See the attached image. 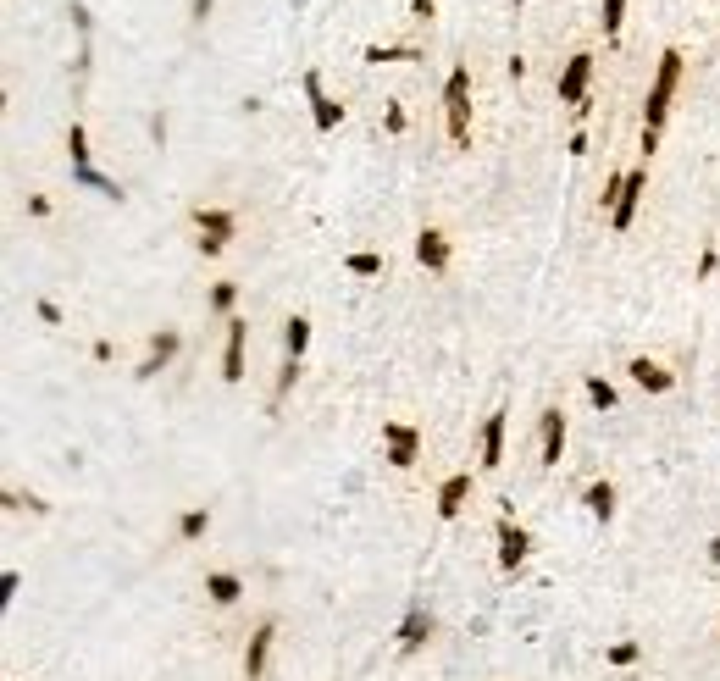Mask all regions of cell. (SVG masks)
<instances>
[{"instance_id":"obj_9","label":"cell","mask_w":720,"mask_h":681,"mask_svg":"<svg viewBox=\"0 0 720 681\" xmlns=\"http://www.w3.org/2000/svg\"><path fill=\"white\" fill-rule=\"evenodd\" d=\"M416 261L427 266V272H449L455 250H449V233H444V227H421V233H416Z\"/></svg>"},{"instance_id":"obj_25","label":"cell","mask_w":720,"mask_h":681,"mask_svg":"<svg viewBox=\"0 0 720 681\" xmlns=\"http://www.w3.org/2000/svg\"><path fill=\"white\" fill-rule=\"evenodd\" d=\"M344 266H349L355 277H383V255H372V250H355Z\"/></svg>"},{"instance_id":"obj_26","label":"cell","mask_w":720,"mask_h":681,"mask_svg":"<svg viewBox=\"0 0 720 681\" xmlns=\"http://www.w3.org/2000/svg\"><path fill=\"white\" fill-rule=\"evenodd\" d=\"M67 150H72V167H89V133H84V122H72V128H67Z\"/></svg>"},{"instance_id":"obj_23","label":"cell","mask_w":720,"mask_h":681,"mask_svg":"<svg viewBox=\"0 0 720 681\" xmlns=\"http://www.w3.org/2000/svg\"><path fill=\"white\" fill-rule=\"evenodd\" d=\"M205 532H211V510H205V504H200V510H183V515H178V538H183V543L205 538Z\"/></svg>"},{"instance_id":"obj_38","label":"cell","mask_w":720,"mask_h":681,"mask_svg":"<svg viewBox=\"0 0 720 681\" xmlns=\"http://www.w3.org/2000/svg\"><path fill=\"white\" fill-rule=\"evenodd\" d=\"M28 216H50V200H45V194H28Z\"/></svg>"},{"instance_id":"obj_34","label":"cell","mask_w":720,"mask_h":681,"mask_svg":"<svg viewBox=\"0 0 720 681\" xmlns=\"http://www.w3.org/2000/svg\"><path fill=\"white\" fill-rule=\"evenodd\" d=\"M39 322L61 327V305H56V299H39Z\"/></svg>"},{"instance_id":"obj_5","label":"cell","mask_w":720,"mask_h":681,"mask_svg":"<svg viewBox=\"0 0 720 681\" xmlns=\"http://www.w3.org/2000/svg\"><path fill=\"white\" fill-rule=\"evenodd\" d=\"M383 460L399 471H410L421 460V432L405 427V421H383Z\"/></svg>"},{"instance_id":"obj_27","label":"cell","mask_w":720,"mask_h":681,"mask_svg":"<svg viewBox=\"0 0 720 681\" xmlns=\"http://www.w3.org/2000/svg\"><path fill=\"white\" fill-rule=\"evenodd\" d=\"M233 305H239V283H216L211 288V311L216 316H233Z\"/></svg>"},{"instance_id":"obj_16","label":"cell","mask_w":720,"mask_h":681,"mask_svg":"<svg viewBox=\"0 0 720 681\" xmlns=\"http://www.w3.org/2000/svg\"><path fill=\"white\" fill-rule=\"evenodd\" d=\"M504 427H510V410H493V416L482 421V471L504 466Z\"/></svg>"},{"instance_id":"obj_11","label":"cell","mask_w":720,"mask_h":681,"mask_svg":"<svg viewBox=\"0 0 720 681\" xmlns=\"http://www.w3.org/2000/svg\"><path fill=\"white\" fill-rule=\"evenodd\" d=\"M626 371H632V383L648 388V394H671V388H676V371L660 366V360H648V355H632V360H626Z\"/></svg>"},{"instance_id":"obj_40","label":"cell","mask_w":720,"mask_h":681,"mask_svg":"<svg viewBox=\"0 0 720 681\" xmlns=\"http://www.w3.org/2000/svg\"><path fill=\"white\" fill-rule=\"evenodd\" d=\"M516 6H521V0H516Z\"/></svg>"},{"instance_id":"obj_35","label":"cell","mask_w":720,"mask_h":681,"mask_svg":"<svg viewBox=\"0 0 720 681\" xmlns=\"http://www.w3.org/2000/svg\"><path fill=\"white\" fill-rule=\"evenodd\" d=\"M211 6H216V0H189V23H205V17H211Z\"/></svg>"},{"instance_id":"obj_24","label":"cell","mask_w":720,"mask_h":681,"mask_svg":"<svg viewBox=\"0 0 720 681\" xmlns=\"http://www.w3.org/2000/svg\"><path fill=\"white\" fill-rule=\"evenodd\" d=\"M300 383V360H283V371H277V383H272V399H266V410H277L288 399V388Z\"/></svg>"},{"instance_id":"obj_4","label":"cell","mask_w":720,"mask_h":681,"mask_svg":"<svg viewBox=\"0 0 720 681\" xmlns=\"http://www.w3.org/2000/svg\"><path fill=\"white\" fill-rule=\"evenodd\" d=\"M194 227H200V250L205 255H222V250H228V239L239 233V216L216 211V205H200V211H194Z\"/></svg>"},{"instance_id":"obj_15","label":"cell","mask_w":720,"mask_h":681,"mask_svg":"<svg viewBox=\"0 0 720 681\" xmlns=\"http://www.w3.org/2000/svg\"><path fill=\"white\" fill-rule=\"evenodd\" d=\"M399 654H416V648L421 643H427V637H432V610H427V604H410V610H405V621H399Z\"/></svg>"},{"instance_id":"obj_1","label":"cell","mask_w":720,"mask_h":681,"mask_svg":"<svg viewBox=\"0 0 720 681\" xmlns=\"http://www.w3.org/2000/svg\"><path fill=\"white\" fill-rule=\"evenodd\" d=\"M682 50H665L660 56V72H654V89H648V106H643V128H654L660 133L665 128V117H671V100H676V84H682Z\"/></svg>"},{"instance_id":"obj_6","label":"cell","mask_w":720,"mask_h":681,"mask_svg":"<svg viewBox=\"0 0 720 681\" xmlns=\"http://www.w3.org/2000/svg\"><path fill=\"white\" fill-rule=\"evenodd\" d=\"M493 538H499V565H504V571H516V565L532 554L527 526H516L510 515H499V521H493Z\"/></svg>"},{"instance_id":"obj_33","label":"cell","mask_w":720,"mask_h":681,"mask_svg":"<svg viewBox=\"0 0 720 681\" xmlns=\"http://www.w3.org/2000/svg\"><path fill=\"white\" fill-rule=\"evenodd\" d=\"M17 587H23V576H17V571H6V576H0V604H12V598H17Z\"/></svg>"},{"instance_id":"obj_21","label":"cell","mask_w":720,"mask_h":681,"mask_svg":"<svg viewBox=\"0 0 720 681\" xmlns=\"http://www.w3.org/2000/svg\"><path fill=\"white\" fill-rule=\"evenodd\" d=\"M305 344H311V322H305V316H288V322H283V349H288V360H300Z\"/></svg>"},{"instance_id":"obj_2","label":"cell","mask_w":720,"mask_h":681,"mask_svg":"<svg viewBox=\"0 0 720 681\" xmlns=\"http://www.w3.org/2000/svg\"><path fill=\"white\" fill-rule=\"evenodd\" d=\"M444 117H449V139L466 150L471 144V67L466 61L449 72V84H444Z\"/></svg>"},{"instance_id":"obj_29","label":"cell","mask_w":720,"mask_h":681,"mask_svg":"<svg viewBox=\"0 0 720 681\" xmlns=\"http://www.w3.org/2000/svg\"><path fill=\"white\" fill-rule=\"evenodd\" d=\"M582 388H588V399H593V405H599V410H615V388L604 383V377H588V383H582Z\"/></svg>"},{"instance_id":"obj_19","label":"cell","mask_w":720,"mask_h":681,"mask_svg":"<svg viewBox=\"0 0 720 681\" xmlns=\"http://www.w3.org/2000/svg\"><path fill=\"white\" fill-rule=\"evenodd\" d=\"M582 504H588V515H593V521H610V515H615V482H610V477L588 482V493H582Z\"/></svg>"},{"instance_id":"obj_12","label":"cell","mask_w":720,"mask_h":681,"mask_svg":"<svg viewBox=\"0 0 720 681\" xmlns=\"http://www.w3.org/2000/svg\"><path fill=\"white\" fill-rule=\"evenodd\" d=\"M560 454H565V416L560 410H543L538 416V460L543 466H560Z\"/></svg>"},{"instance_id":"obj_37","label":"cell","mask_w":720,"mask_h":681,"mask_svg":"<svg viewBox=\"0 0 720 681\" xmlns=\"http://www.w3.org/2000/svg\"><path fill=\"white\" fill-rule=\"evenodd\" d=\"M150 139H156V144H167V117H161V111L150 117Z\"/></svg>"},{"instance_id":"obj_20","label":"cell","mask_w":720,"mask_h":681,"mask_svg":"<svg viewBox=\"0 0 720 681\" xmlns=\"http://www.w3.org/2000/svg\"><path fill=\"white\" fill-rule=\"evenodd\" d=\"M72 183H84V189L106 194V200H122V183L106 178V172H95V167H72Z\"/></svg>"},{"instance_id":"obj_10","label":"cell","mask_w":720,"mask_h":681,"mask_svg":"<svg viewBox=\"0 0 720 681\" xmlns=\"http://www.w3.org/2000/svg\"><path fill=\"white\" fill-rule=\"evenodd\" d=\"M244 333H250V322H244V316H228V344H222V383H244Z\"/></svg>"},{"instance_id":"obj_7","label":"cell","mask_w":720,"mask_h":681,"mask_svg":"<svg viewBox=\"0 0 720 681\" xmlns=\"http://www.w3.org/2000/svg\"><path fill=\"white\" fill-rule=\"evenodd\" d=\"M643 194H648V172L632 167V172H626L621 200H615V211H610V227H615V233H626V227L637 222V205H643Z\"/></svg>"},{"instance_id":"obj_3","label":"cell","mask_w":720,"mask_h":681,"mask_svg":"<svg viewBox=\"0 0 720 681\" xmlns=\"http://www.w3.org/2000/svg\"><path fill=\"white\" fill-rule=\"evenodd\" d=\"M588 84H593V50H576V56L560 67L554 95H560V106H588Z\"/></svg>"},{"instance_id":"obj_22","label":"cell","mask_w":720,"mask_h":681,"mask_svg":"<svg viewBox=\"0 0 720 681\" xmlns=\"http://www.w3.org/2000/svg\"><path fill=\"white\" fill-rule=\"evenodd\" d=\"M360 56L372 61V67H383V61H421V50L416 45H366Z\"/></svg>"},{"instance_id":"obj_32","label":"cell","mask_w":720,"mask_h":681,"mask_svg":"<svg viewBox=\"0 0 720 681\" xmlns=\"http://www.w3.org/2000/svg\"><path fill=\"white\" fill-rule=\"evenodd\" d=\"M410 17H416V23H432V17H438V0H410Z\"/></svg>"},{"instance_id":"obj_13","label":"cell","mask_w":720,"mask_h":681,"mask_svg":"<svg viewBox=\"0 0 720 681\" xmlns=\"http://www.w3.org/2000/svg\"><path fill=\"white\" fill-rule=\"evenodd\" d=\"M272 643H277V621H261L244 648V681H261L266 676V659H272Z\"/></svg>"},{"instance_id":"obj_39","label":"cell","mask_w":720,"mask_h":681,"mask_svg":"<svg viewBox=\"0 0 720 681\" xmlns=\"http://www.w3.org/2000/svg\"><path fill=\"white\" fill-rule=\"evenodd\" d=\"M709 560H715V565H720V538H709Z\"/></svg>"},{"instance_id":"obj_30","label":"cell","mask_w":720,"mask_h":681,"mask_svg":"<svg viewBox=\"0 0 720 681\" xmlns=\"http://www.w3.org/2000/svg\"><path fill=\"white\" fill-rule=\"evenodd\" d=\"M637 654H643L637 643H615L610 648V665H637Z\"/></svg>"},{"instance_id":"obj_14","label":"cell","mask_w":720,"mask_h":681,"mask_svg":"<svg viewBox=\"0 0 720 681\" xmlns=\"http://www.w3.org/2000/svg\"><path fill=\"white\" fill-rule=\"evenodd\" d=\"M178 349H183V333H178V327H167V333H150V355H144L139 366H133V377H156V371L167 366V360L178 355Z\"/></svg>"},{"instance_id":"obj_31","label":"cell","mask_w":720,"mask_h":681,"mask_svg":"<svg viewBox=\"0 0 720 681\" xmlns=\"http://www.w3.org/2000/svg\"><path fill=\"white\" fill-rule=\"evenodd\" d=\"M715 266H720L715 244H704V255H698V283H704V277H715Z\"/></svg>"},{"instance_id":"obj_28","label":"cell","mask_w":720,"mask_h":681,"mask_svg":"<svg viewBox=\"0 0 720 681\" xmlns=\"http://www.w3.org/2000/svg\"><path fill=\"white\" fill-rule=\"evenodd\" d=\"M599 23H604V34H621V23H626V0H604L599 6Z\"/></svg>"},{"instance_id":"obj_18","label":"cell","mask_w":720,"mask_h":681,"mask_svg":"<svg viewBox=\"0 0 720 681\" xmlns=\"http://www.w3.org/2000/svg\"><path fill=\"white\" fill-rule=\"evenodd\" d=\"M205 593H211V604H222V610H233V604H239L244 598V582L233 571H211L205 576Z\"/></svg>"},{"instance_id":"obj_17","label":"cell","mask_w":720,"mask_h":681,"mask_svg":"<svg viewBox=\"0 0 720 681\" xmlns=\"http://www.w3.org/2000/svg\"><path fill=\"white\" fill-rule=\"evenodd\" d=\"M466 499H471V471H455V477L438 488V521H455V515L466 510Z\"/></svg>"},{"instance_id":"obj_8","label":"cell","mask_w":720,"mask_h":681,"mask_svg":"<svg viewBox=\"0 0 720 681\" xmlns=\"http://www.w3.org/2000/svg\"><path fill=\"white\" fill-rule=\"evenodd\" d=\"M305 100H311V117H316V128H322V133H333L338 122H344V106L322 89V72H316V67L305 72Z\"/></svg>"},{"instance_id":"obj_36","label":"cell","mask_w":720,"mask_h":681,"mask_svg":"<svg viewBox=\"0 0 720 681\" xmlns=\"http://www.w3.org/2000/svg\"><path fill=\"white\" fill-rule=\"evenodd\" d=\"M405 122H410L405 106H388V133H405Z\"/></svg>"}]
</instances>
